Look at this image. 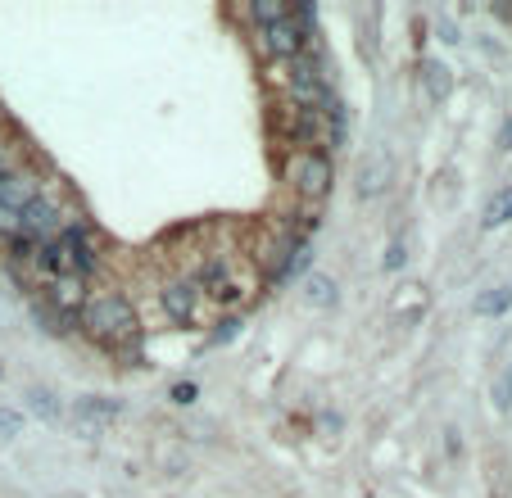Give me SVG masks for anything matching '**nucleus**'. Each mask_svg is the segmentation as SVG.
I'll return each instance as SVG.
<instances>
[{"label": "nucleus", "mask_w": 512, "mask_h": 498, "mask_svg": "<svg viewBox=\"0 0 512 498\" xmlns=\"http://www.w3.org/2000/svg\"><path fill=\"white\" fill-rule=\"evenodd\" d=\"M263 50H268V59H295L304 50V32L295 28V19L268 23L263 28Z\"/></svg>", "instance_id": "obj_4"}, {"label": "nucleus", "mask_w": 512, "mask_h": 498, "mask_svg": "<svg viewBox=\"0 0 512 498\" xmlns=\"http://www.w3.org/2000/svg\"><path fill=\"white\" fill-rule=\"evenodd\" d=\"M512 308V290L499 286V290H485V295H476V313L481 317H503Z\"/></svg>", "instance_id": "obj_9"}, {"label": "nucleus", "mask_w": 512, "mask_h": 498, "mask_svg": "<svg viewBox=\"0 0 512 498\" xmlns=\"http://www.w3.org/2000/svg\"><path fill=\"white\" fill-rule=\"evenodd\" d=\"M195 304H200V286L195 281H173V286H164V313L173 317V322H191L195 317Z\"/></svg>", "instance_id": "obj_6"}, {"label": "nucleus", "mask_w": 512, "mask_h": 498, "mask_svg": "<svg viewBox=\"0 0 512 498\" xmlns=\"http://www.w3.org/2000/svg\"><path fill=\"white\" fill-rule=\"evenodd\" d=\"M19 222H23V236L28 240H55L59 236V204L37 191L28 204H23Z\"/></svg>", "instance_id": "obj_3"}, {"label": "nucleus", "mask_w": 512, "mask_h": 498, "mask_svg": "<svg viewBox=\"0 0 512 498\" xmlns=\"http://www.w3.org/2000/svg\"><path fill=\"white\" fill-rule=\"evenodd\" d=\"M508 218H512V186L490 200V209H485V227H499V222H508Z\"/></svg>", "instance_id": "obj_13"}, {"label": "nucleus", "mask_w": 512, "mask_h": 498, "mask_svg": "<svg viewBox=\"0 0 512 498\" xmlns=\"http://www.w3.org/2000/svg\"><path fill=\"white\" fill-rule=\"evenodd\" d=\"M114 412H118L114 399H96V394L78 399V417H82V422H114Z\"/></svg>", "instance_id": "obj_8"}, {"label": "nucleus", "mask_w": 512, "mask_h": 498, "mask_svg": "<svg viewBox=\"0 0 512 498\" xmlns=\"http://www.w3.org/2000/svg\"><path fill=\"white\" fill-rule=\"evenodd\" d=\"M78 326L87 331L96 345L105 349H118V345H141V317L136 308L127 304L123 295H100V299H87L78 313Z\"/></svg>", "instance_id": "obj_1"}, {"label": "nucleus", "mask_w": 512, "mask_h": 498, "mask_svg": "<svg viewBox=\"0 0 512 498\" xmlns=\"http://www.w3.org/2000/svg\"><path fill=\"white\" fill-rule=\"evenodd\" d=\"M494 408L508 412L512 408V363L499 372V381H494Z\"/></svg>", "instance_id": "obj_14"}, {"label": "nucleus", "mask_w": 512, "mask_h": 498, "mask_svg": "<svg viewBox=\"0 0 512 498\" xmlns=\"http://www.w3.org/2000/svg\"><path fill=\"white\" fill-rule=\"evenodd\" d=\"M386 182H390V159H377L372 163V173L358 177V195H381Z\"/></svg>", "instance_id": "obj_10"}, {"label": "nucleus", "mask_w": 512, "mask_h": 498, "mask_svg": "<svg viewBox=\"0 0 512 498\" xmlns=\"http://www.w3.org/2000/svg\"><path fill=\"white\" fill-rule=\"evenodd\" d=\"M19 417H14V412H5V408H0V431H5V435H14V431H19Z\"/></svg>", "instance_id": "obj_19"}, {"label": "nucleus", "mask_w": 512, "mask_h": 498, "mask_svg": "<svg viewBox=\"0 0 512 498\" xmlns=\"http://www.w3.org/2000/svg\"><path fill=\"white\" fill-rule=\"evenodd\" d=\"M286 177H290V186H295V191H300L309 204L327 200V195H331V154L327 150H295Z\"/></svg>", "instance_id": "obj_2"}, {"label": "nucleus", "mask_w": 512, "mask_h": 498, "mask_svg": "<svg viewBox=\"0 0 512 498\" xmlns=\"http://www.w3.org/2000/svg\"><path fill=\"white\" fill-rule=\"evenodd\" d=\"M399 268H404V245L395 240V245L386 249V272H399Z\"/></svg>", "instance_id": "obj_17"}, {"label": "nucleus", "mask_w": 512, "mask_h": 498, "mask_svg": "<svg viewBox=\"0 0 512 498\" xmlns=\"http://www.w3.org/2000/svg\"><path fill=\"white\" fill-rule=\"evenodd\" d=\"M32 322L46 326L50 336H68V331H78V317H73V313H59V308L46 304V299H37V304H32Z\"/></svg>", "instance_id": "obj_7"}, {"label": "nucleus", "mask_w": 512, "mask_h": 498, "mask_svg": "<svg viewBox=\"0 0 512 498\" xmlns=\"http://www.w3.org/2000/svg\"><path fill=\"white\" fill-rule=\"evenodd\" d=\"M0 236H5V240L23 236V222H19V209H10V204H0Z\"/></svg>", "instance_id": "obj_15"}, {"label": "nucleus", "mask_w": 512, "mask_h": 498, "mask_svg": "<svg viewBox=\"0 0 512 498\" xmlns=\"http://www.w3.org/2000/svg\"><path fill=\"white\" fill-rule=\"evenodd\" d=\"M46 304H55L59 313H73L78 317L82 313V304H87V281H78V277H50V286H46Z\"/></svg>", "instance_id": "obj_5"}, {"label": "nucleus", "mask_w": 512, "mask_h": 498, "mask_svg": "<svg viewBox=\"0 0 512 498\" xmlns=\"http://www.w3.org/2000/svg\"><path fill=\"white\" fill-rule=\"evenodd\" d=\"M173 399H177V403H195V385H191V381L173 385Z\"/></svg>", "instance_id": "obj_18"}, {"label": "nucleus", "mask_w": 512, "mask_h": 498, "mask_svg": "<svg viewBox=\"0 0 512 498\" xmlns=\"http://www.w3.org/2000/svg\"><path fill=\"white\" fill-rule=\"evenodd\" d=\"M422 73H426V82H431V96H445L449 91V68L445 64H426Z\"/></svg>", "instance_id": "obj_16"}, {"label": "nucleus", "mask_w": 512, "mask_h": 498, "mask_svg": "<svg viewBox=\"0 0 512 498\" xmlns=\"http://www.w3.org/2000/svg\"><path fill=\"white\" fill-rule=\"evenodd\" d=\"M499 141H503V145H512V123L503 127V136H499Z\"/></svg>", "instance_id": "obj_20"}, {"label": "nucleus", "mask_w": 512, "mask_h": 498, "mask_svg": "<svg viewBox=\"0 0 512 498\" xmlns=\"http://www.w3.org/2000/svg\"><path fill=\"white\" fill-rule=\"evenodd\" d=\"M250 14H254V23H263V28H268V23H281V19H286L290 5H281V0H254Z\"/></svg>", "instance_id": "obj_12"}, {"label": "nucleus", "mask_w": 512, "mask_h": 498, "mask_svg": "<svg viewBox=\"0 0 512 498\" xmlns=\"http://www.w3.org/2000/svg\"><path fill=\"white\" fill-rule=\"evenodd\" d=\"M304 299H309V304H336V281L331 277H309L304 281Z\"/></svg>", "instance_id": "obj_11"}]
</instances>
